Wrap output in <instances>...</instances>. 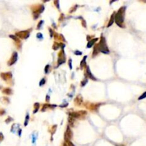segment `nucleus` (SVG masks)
<instances>
[{"label":"nucleus","mask_w":146,"mask_h":146,"mask_svg":"<svg viewBox=\"0 0 146 146\" xmlns=\"http://www.w3.org/2000/svg\"><path fill=\"white\" fill-rule=\"evenodd\" d=\"M125 8V7H122L120 8V9L118 11V12L115 15V22L116 24L120 26H122V24L123 23V14H124V9Z\"/></svg>","instance_id":"nucleus-1"},{"label":"nucleus","mask_w":146,"mask_h":146,"mask_svg":"<svg viewBox=\"0 0 146 146\" xmlns=\"http://www.w3.org/2000/svg\"><path fill=\"white\" fill-rule=\"evenodd\" d=\"M98 46V48H99V51L104 53H109V50L108 49V47H106V44H105V39L103 37L101 36V41H100V43Z\"/></svg>","instance_id":"nucleus-2"},{"label":"nucleus","mask_w":146,"mask_h":146,"mask_svg":"<svg viewBox=\"0 0 146 146\" xmlns=\"http://www.w3.org/2000/svg\"><path fill=\"white\" fill-rule=\"evenodd\" d=\"M17 57H18V54L16 52H14L12 53V56L10 58V60L8 61V66H11L13 64H14L16 63V61H17Z\"/></svg>","instance_id":"nucleus-3"},{"label":"nucleus","mask_w":146,"mask_h":146,"mask_svg":"<svg viewBox=\"0 0 146 146\" xmlns=\"http://www.w3.org/2000/svg\"><path fill=\"white\" fill-rule=\"evenodd\" d=\"M16 36L21 39H26L27 37H29V34L27 31H19L16 33Z\"/></svg>","instance_id":"nucleus-4"},{"label":"nucleus","mask_w":146,"mask_h":146,"mask_svg":"<svg viewBox=\"0 0 146 146\" xmlns=\"http://www.w3.org/2000/svg\"><path fill=\"white\" fill-rule=\"evenodd\" d=\"M0 77L4 80V81H7L11 78L12 74L11 72H7V73H0Z\"/></svg>","instance_id":"nucleus-5"},{"label":"nucleus","mask_w":146,"mask_h":146,"mask_svg":"<svg viewBox=\"0 0 146 146\" xmlns=\"http://www.w3.org/2000/svg\"><path fill=\"white\" fill-rule=\"evenodd\" d=\"M71 138H72V132L70 130L69 127H68L67 128V130H66V132L65 133V140H66V142L67 141H70Z\"/></svg>","instance_id":"nucleus-6"},{"label":"nucleus","mask_w":146,"mask_h":146,"mask_svg":"<svg viewBox=\"0 0 146 146\" xmlns=\"http://www.w3.org/2000/svg\"><path fill=\"white\" fill-rule=\"evenodd\" d=\"M2 93L6 95H11L12 94V91L9 88H5L2 90Z\"/></svg>","instance_id":"nucleus-7"},{"label":"nucleus","mask_w":146,"mask_h":146,"mask_svg":"<svg viewBox=\"0 0 146 146\" xmlns=\"http://www.w3.org/2000/svg\"><path fill=\"white\" fill-rule=\"evenodd\" d=\"M98 40V39H93V40H91V42H89V44H88V48H90V47H91L94 44H95V42H96Z\"/></svg>","instance_id":"nucleus-8"},{"label":"nucleus","mask_w":146,"mask_h":146,"mask_svg":"<svg viewBox=\"0 0 146 146\" xmlns=\"http://www.w3.org/2000/svg\"><path fill=\"white\" fill-rule=\"evenodd\" d=\"M114 19H115L114 14H113L112 16H111V19H110V21H109V24H108V26H111V25L113 24V21H114Z\"/></svg>","instance_id":"nucleus-9"},{"label":"nucleus","mask_w":146,"mask_h":146,"mask_svg":"<svg viewBox=\"0 0 146 146\" xmlns=\"http://www.w3.org/2000/svg\"><path fill=\"white\" fill-rule=\"evenodd\" d=\"M87 73H89V77H90L91 78L94 79V81H96V78H94V76H92L91 73V72H90V71H89V67H87Z\"/></svg>","instance_id":"nucleus-10"},{"label":"nucleus","mask_w":146,"mask_h":146,"mask_svg":"<svg viewBox=\"0 0 146 146\" xmlns=\"http://www.w3.org/2000/svg\"><path fill=\"white\" fill-rule=\"evenodd\" d=\"M5 113H6V111H5L4 109L0 108V116H1V115H4L5 114Z\"/></svg>","instance_id":"nucleus-11"},{"label":"nucleus","mask_w":146,"mask_h":146,"mask_svg":"<svg viewBox=\"0 0 146 146\" xmlns=\"http://www.w3.org/2000/svg\"><path fill=\"white\" fill-rule=\"evenodd\" d=\"M11 120H13V119H12L11 117H8L7 119L5 120V122H6V123H9L10 121H11Z\"/></svg>","instance_id":"nucleus-12"},{"label":"nucleus","mask_w":146,"mask_h":146,"mask_svg":"<svg viewBox=\"0 0 146 146\" xmlns=\"http://www.w3.org/2000/svg\"><path fill=\"white\" fill-rule=\"evenodd\" d=\"M28 120H29V115H27L26 117V120H25V123H24V125H25V126H26Z\"/></svg>","instance_id":"nucleus-13"},{"label":"nucleus","mask_w":146,"mask_h":146,"mask_svg":"<svg viewBox=\"0 0 146 146\" xmlns=\"http://www.w3.org/2000/svg\"><path fill=\"white\" fill-rule=\"evenodd\" d=\"M4 135L2 134V133H0V143L4 140Z\"/></svg>","instance_id":"nucleus-14"},{"label":"nucleus","mask_w":146,"mask_h":146,"mask_svg":"<svg viewBox=\"0 0 146 146\" xmlns=\"http://www.w3.org/2000/svg\"><path fill=\"white\" fill-rule=\"evenodd\" d=\"M146 93H144L141 97L139 98V100H141V99H143V98H146Z\"/></svg>","instance_id":"nucleus-15"},{"label":"nucleus","mask_w":146,"mask_h":146,"mask_svg":"<svg viewBox=\"0 0 146 146\" xmlns=\"http://www.w3.org/2000/svg\"><path fill=\"white\" fill-rule=\"evenodd\" d=\"M67 144L68 145V146H75L71 141H67Z\"/></svg>","instance_id":"nucleus-16"},{"label":"nucleus","mask_w":146,"mask_h":146,"mask_svg":"<svg viewBox=\"0 0 146 146\" xmlns=\"http://www.w3.org/2000/svg\"><path fill=\"white\" fill-rule=\"evenodd\" d=\"M44 83H45V79H42V81L41 83H40V86H42Z\"/></svg>","instance_id":"nucleus-17"},{"label":"nucleus","mask_w":146,"mask_h":146,"mask_svg":"<svg viewBox=\"0 0 146 146\" xmlns=\"http://www.w3.org/2000/svg\"><path fill=\"white\" fill-rule=\"evenodd\" d=\"M69 66H70V68H71V60L69 59Z\"/></svg>","instance_id":"nucleus-18"},{"label":"nucleus","mask_w":146,"mask_h":146,"mask_svg":"<svg viewBox=\"0 0 146 146\" xmlns=\"http://www.w3.org/2000/svg\"><path fill=\"white\" fill-rule=\"evenodd\" d=\"M63 146H66V144H63Z\"/></svg>","instance_id":"nucleus-19"}]
</instances>
